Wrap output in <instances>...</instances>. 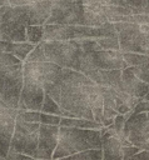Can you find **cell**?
I'll return each mask as SVG.
<instances>
[{"label":"cell","instance_id":"obj_1","mask_svg":"<svg viewBox=\"0 0 149 160\" xmlns=\"http://www.w3.org/2000/svg\"><path fill=\"white\" fill-rule=\"evenodd\" d=\"M95 82L85 74L68 68H61L58 74L44 84V94L53 98L60 106L61 116L93 119L90 96Z\"/></svg>","mask_w":149,"mask_h":160},{"label":"cell","instance_id":"obj_2","mask_svg":"<svg viewBox=\"0 0 149 160\" xmlns=\"http://www.w3.org/2000/svg\"><path fill=\"white\" fill-rule=\"evenodd\" d=\"M103 5V0H54L45 24L100 26L108 21Z\"/></svg>","mask_w":149,"mask_h":160},{"label":"cell","instance_id":"obj_3","mask_svg":"<svg viewBox=\"0 0 149 160\" xmlns=\"http://www.w3.org/2000/svg\"><path fill=\"white\" fill-rule=\"evenodd\" d=\"M61 68L50 60L23 61V88L20 92V110L40 111L44 99V84Z\"/></svg>","mask_w":149,"mask_h":160},{"label":"cell","instance_id":"obj_4","mask_svg":"<svg viewBox=\"0 0 149 160\" xmlns=\"http://www.w3.org/2000/svg\"><path fill=\"white\" fill-rule=\"evenodd\" d=\"M101 148L100 129H81L59 125L58 144L51 159H66L68 156L86 150Z\"/></svg>","mask_w":149,"mask_h":160},{"label":"cell","instance_id":"obj_5","mask_svg":"<svg viewBox=\"0 0 149 160\" xmlns=\"http://www.w3.org/2000/svg\"><path fill=\"white\" fill-rule=\"evenodd\" d=\"M23 88V60L0 50V104L19 109Z\"/></svg>","mask_w":149,"mask_h":160},{"label":"cell","instance_id":"obj_6","mask_svg":"<svg viewBox=\"0 0 149 160\" xmlns=\"http://www.w3.org/2000/svg\"><path fill=\"white\" fill-rule=\"evenodd\" d=\"M46 58L60 68L74 69L81 71L85 59V51L79 39L69 40H48L41 41Z\"/></svg>","mask_w":149,"mask_h":160},{"label":"cell","instance_id":"obj_7","mask_svg":"<svg viewBox=\"0 0 149 160\" xmlns=\"http://www.w3.org/2000/svg\"><path fill=\"white\" fill-rule=\"evenodd\" d=\"M26 25H29L25 5L0 6V40L26 41Z\"/></svg>","mask_w":149,"mask_h":160},{"label":"cell","instance_id":"obj_8","mask_svg":"<svg viewBox=\"0 0 149 160\" xmlns=\"http://www.w3.org/2000/svg\"><path fill=\"white\" fill-rule=\"evenodd\" d=\"M121 51L149 55V22L136 24L128 21L113 22Z\"/></svg>","mask_w":149,"mask_h":160},{"label":"cell","instance_id":"obj_9","mask_svg":"<svg viewBox=\"0 0 149 160\" xmlns=\"http://www.w3.org/2000/svg\"><path fill=\"white\" fill-rule=\"evenodd\" d=\"M101 132V150L103 159H131V156L140 150L133 145L126 136L115 131L109 126L100 128Z\"/></svg>","mask_w":149,"mask_h":160},{"label":"cell","instance_id":"obj_10","mask_svg":"<svg viewBox=\"0 0 149 160\" xmlns=\"http://www.w3.org/2000/svg\"><path fill=\"white\" fill-rule=\"evenodd\" d=\"M39 126L40 122L26 121L18 116L15 120V128L10 141L9 151H18L29 155L31 159L38 146V136H39ZM8 151V152H9Z\"/></svg>","mask_w":149,"mask_h":160},{"label":"cell","instance_id":"obj_11","mask_svg":"<svg viewBox=\"0 0 149 160\" xmlns=\"http://www.w3.org/2000/svg\"><path fill=\"white\" fill-rule=\"evenodd\" d=\"M126 62L123 58L121 50L113 49H96L89 52H85L84 65L80 72L85 74L91 69H124Z\"/></svg>","mask_w":149,"mask_h":160},{"label":"cell","instance_id":"obj_12","mask_svg":"<svg viewBox=\"0 0 149 160\" xmlns=\"http://www.w3.org/2000/svg\"><path fill=\"white\" fill-rule=\"evenodd\" d=\"M123 134L133 145L149 150V118L146 111L130 114L125 120Z\"/></svg>","mask_w":149,"mask_h":160},{"label":"cell","instance_id":"obj_13","mask_svg":"<svg viewBox=\"0 0 149 160\" xmlns=\"http://www.w3.org/2000/svg\"><path fill=\"white\" fill-rule=\"evenodd\" d=\"M59 125L41 124L39 126L38 146L34 152L33 159H51L53 152L58 144Z\"/></svg>","mask_w":149,"mask_h":160},{"label":"cell","instance_id":"obj_14","mask_svg":"<svg viewBox=\"0 0 149 160\" xmlns=\"http://www.w3.org/2000/svg\"><path fill=\"white\" fill-rule=\"evenodd\" d=\"M18 109L0 104V159H6L15 128Z\"/></svg>","mask_w":149,"mask_h":160},{"label":"cell","instance_id":"obj_15","mask_svg":"<svg viewBox=\"0 0 149 160\" xmlns=\"http://www.w3.org/2000/svg\"><path fill=\"white\" fill-rule=\"evenodd\" d=\"M121 81L125 91L138 100H144L146 94L149 92V84L139 79L129 69V66L121 69Z\"/></svg>","mask_w":149,"mask_h":160},{"label":"cell","instance_id":"obj_16","mask_svg":"<svg viewBox=\"0 0 149 160\" xmlns=\"http://www.w3.org/2000/svg\"><path fill=\"white\" fill-rule=\"evenodd\" d=\"M54 0H36L30 4H25L29 25H44L50 16Z\"/></svg>","mask_w":149,"mask_h":160},{"label":"cell","instance_id":"obj_17","mask_svg":"<svg viewBox=\"0 0 149 160\" xmlns=\"http://www.w3.org/2000/svg\"><path fill=\"white\" fill-rule=\"evenodd\" d=\"M34 44L29 41H6L0 40V50L15 55L20 60H25L29 52L34 49Z\"/></svg>","mask_w":149,"mask_h":160},{"label":"cell","instance_id":"obj_18","mask_svg":"<svg viewBox=\"0 0 149 160\" xmlns=\"http://www.w3.org/2000/svg\"><path fill=\"white\" fill-rule=\"evenodd\" d=\"M104 4H114L128 8L131 14H149V0H103Z\"/></svg>","mask_w":149,"mask_h":160},{"label":"cell","instance_id":"obj_19","mask_svg":"<svg viewBox=\"0 0 149 160\" xmlns=\"http://www.w3.org/2000/svg\"><path fill=\"white\" fill-rule=\"evenodd\" d=\"M103 12L109 22H118L121 21L124 16H128L131 14V11L120 5H114V4H104L103 5Z\"/></svg>","mask_w":149,"mask_h":160},{"label":"cell","instance_id":"obj_20","mask_svg":"<svg viewBox=\"0 0 149 160\" xmlns=\"http://www.w3.org/2000/svg\"><path fill=\"white\" fill-rule=\"evenodd\" d=\"M59 125L75 126V128H81V129H100V128H103V125L100 122H96L95 120L85 119V118H74V116H61Z\"/></svg>","mask_w":149,"mask_h":160},{"label":"cell","instance_id":"obj_21","mask_svg":"<svg viewBox=\"0 0 149 160\" xmlns=\"http://www.w3.org/2000/svg\"><path fill=\"white\" fill-rule=\"evenodd\" d=\"M44 25H26V41L36 45L43 40Z\"/></svg>","mask_w":149,"mask_h":160},{"label":"cell","instance_id":"obj_22","mask_svg":"<svg viewBox=\"0 0 149 160\" xmlns=\"http://www.w3.org/2000/svg\"><path fill=\"white\" fill-rule=\"evenodd\" d=\"M40 111L48 112V114H54V115H60V116L63 115V111H61L59 104L53 98H50L48 94H44V99H43Z\"/></svg>","mask_w":149,"mask_h":160},{"label":"cell","instance_id":"obj_23","mask_svg":"<svg viewBox=\"0 0 149 160\" xmlns=\"http://www.w3.org/2000/svg\"><path fill=\"white\" fill-rule=\"evenodd\" d=\"M66 159H89V160H101L103 159V150L100 149H86L79 152H75Z\"/></svg>","mask_w":149,"mask_h":160},{"label":"cell","instance_id":"obj_24","mask_svg":"<svg viewBox=\"0 0 149 160\" xmlns=\"http://www.w3.org/2000/svg\"><path fill=\"white\" fill-rule=\"evenodd\" d=\"M96 42L103 48V49H113V50H120L119 48V40L118 35H110V36H101L95 39Z\"/></svg>","mask_w":149,"mask_h":160},{"label":"cell","instance_id":"obj_25","mask_svg":"<svg viewBox=\"0 0 149 160\" xmlns=\"http://www.w3.org/2000/svg\"><path fill=\"white\" fill-rule=\"evenodd\" d=\"M129 69L143 81L149 84V62H144L140 65H134V66H129Z\"/></svg>","mask_w":149,"mask_h":160},{"label":"cell","instance_id":"obj_26","mask_svg":"<svg viewBox=\"0 0 149 160\" xmlns=\"http://www.w3.org/2000/svg\"><path fill=\"white\" fill-rule=\"evenodd\" d=\"M60 115H54V114H48L40 111V122L41 124H53V125H59L60 122Z\"/></svg>","mask_w":149,"mask_h":160},{"label":"cell","instance_id":"obj_27","mask_svg":"<svg viewBox=\"0 0 149 160\" xmlns=\"http://www.w3.org/2000/svg\"><path fill=\"white\" fill-rule=\"evenodd\" d=\"M143 111H149V101L148 100H139L135 106L131 110V114H138V112H143Z\"/></svg>","mask_w":149,"mask_h":160},{"label":"cell","instance_id":"obj_28","mask_svg":"<svg viewBox=\"0 0 149 160\" xmlns=\"http://www.w3.org/2000/svg\"><path fill=\"white\" fill-rule=\"evenodd\" d=\"M8 160H16V159H31L29 155L23 154V152H18V151H9L6 155Z\"/></svg>","mask_w":149,"mask_h":160},{"label":"cell","instance_id":"obj_29","mask_svg":"<svg viewBox=\"0 0 149 160\" xmlns=\"http://www.w3.org/2000/svg\"><path fill=\"white\" fill-rule=\"evenodd\" d=\"M131 159H149V150L145 149H140L138 152H135Z\"/></svg>","mask_w":149,"mask_h":160},{"label":"cell","instance_id":"obj_30","mask_svg":"<svg viewBox=\"0 0 149 160\" xmlns=\"http://www.w3.org/2000/svg\"><path fill=\"white\" fill-rule=\"evenodd\" d=\"M10 5H25V4H30L34 2L36 0H8Z\"/></svg>","mask_w":149,"mask_h":160},{"label":"cell","instance_id":"obj_31","mask_svg":"<svg viewBox=\"0 0 149 160\" xmlns=\"http://www.w3.org/2000/svg\"><path fill=\"white\" fill-rule=\"evenodd\" d=\"M3 5H10V4L8 0H0V6H3Z\"/></svg>","mask_w":149,"mask_h":160}]
</instances>
